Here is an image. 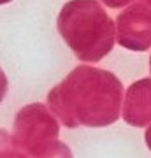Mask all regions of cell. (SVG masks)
I'll use <instances>...</instances> for the list:
<instances>
[{
	"instance_id": "obj_9",
	"label": "cell",
	"mask_w": 151,
	"mask_h": 158,
	"mask_svg": "<svg viewBox=\"0 0 151 158\" xmlns=\"http://www.w3.org/2000/svg\"><path fill=\"white\" fill-rule=\"evenodd\" d=\"M144 139H146V146L149 148V151H151V123H149V127L146 128V135H144Z\"/></svg>"
},
{
	"instance_id": "obj_12",
	"label": "cell",
	"mask_w": 151,
	"mask_h": 158,
	"mask_svg": "<svg viewBox=\"0 0 151 158\" xmlns=\"http://www.w3.org/2000/svg\"><path fill=\"white\" fill-rule=\"evenodd\" d=\"M149 70H151V56H149Z\"/></svg>"
},
{
	"instance_id": "obj_6",
	"label": "cell",
	"mask_w": 151,
	"mask_h": 158,
	"mask_svg": "<svg viewBox=\"0 0 151 158\" xmlns=\"http://www.w3.org/2000/svg\"><path fill=\"white\" fill-rule=\"evenodd\" d=\"M16 156V149L12 146L11 135L7 134L6 130H0V156Z\"/></svg>"
},
{
	"instance_id": "obj_3",
	"label": "cell",
	"mask_w": 151,
	"mask_h": 158,
	"mask_svg": "<svg viewBox=\"0 0 151 158\" xmlns=\"http://www.w3.org/2000/svg\"><path fill=\"white\" fill-rule=\"evenodd\" d=\"M58 134L60 127L53 111L44 104H30L18 111L11 141L21 156H70V149L58 141Z\"/></svg>"
},
{
	"instance_id": "obj_7",
	"label": "cell",
	"mask_w": 151,
	"mask_h": 158,
	"mask_svg": "<svg viewBox=\"0 0 151 158\" xmlns=\"http://www.w3.org/2000/svg\"><path fill=\"white\" fill-rule=\"evenodd\" d=\"M7 88H9V83H7V76L4 74V70L0 69V102L4 100V97L7 93Z\"/></svg>"
},
{
	"instance_id": "obj_5",
	"label": "cell",
	"mask_w": 151,
	"mask_h": 158,
	"mask_svg": "<svg viewBox=\"0 0 151 158\" xmlns=\"http://www.w3.org/2000/svg\"><path fill=\"white\" fill-rule=\"evenodd\" d=\"M121 116L128 125L137 128L151 123V79H139L128 86Z\"/></svg>"
},
{
	"instance_id": "obj_10",
	"label": "cell",
	"mask_w": 151,
	"mask_h": 158,
	"mask_svg": "<svg viewBox=\"0 0 151 158\" xmlns=\"http://www.w3.org/2000/svg\"><path fill=\"white\" fill-rule=\"evenodd\" d=\"M9 2H12V0H0V6H4V4H9Z\"/></svg>"
},
{
	"instance_id": "obj_1",
	"label": "cell",
	"mask_w": 151,
	"mask_h": 158,
	"mask_svg": "<svg viewBox=\"0 0 151 158\" xmlns=\"http://www.w3.org/2000/svg\"><path fill=\"white\" fill-rule=\"evenodd\" d=\"M123 85L109 70L79 65L48 93V104L67 128H100L120 118Z\"/></svg>"
},
{
	"instance_id": "obj_2",
	"label": "cell",
	"mask_w": 151,
	"mask_h": 158,
	"mask_svg": "<svg viewBox=\"0 0 151 158\" xmlns=\"http://www.w3.org/2000/svg\"><path fill=\"white\" fill-rule=\"evenodd\" d=\"M56 25L65 44L83 62L102 60L116 40L114 21L97 0H69Z\"/></svg>"
},
{
	"instance_id": "obj_8",
	"label": "cell",
	"mask_w": 151,
	"mask_h": 158,
	"mask_svg": "<svg viewBox=\"0 0 151 158\" xmlns=\"http://www.w3.org/2000/svg\"><path fill=\"white\" fill-rule=\"evenodd\" d=\"M102 4H106L107 7H111V9H120V7H125L128 6L132 0H100Z\"/></svg>"
},
{
	"instance_id": "obj_11",
	"label": "cell",
	"mask_w": 151,
	"mask_h": 158,
	"mask_svg": "<svg viewBox=\"0 0 151 158\" xmlns=\"http://www.w3.org/2000/svg\"><path fill=\"white\" fill-rule=\"evenodd\" d=\"M142 2H144V4H148V6L151 7V0H142Z\"/></svg>"
},
{
	"instance_id": "obj_4",
	"label": "cell",
	"mask_w": 151,
	"mask_h": 158,
	"mask_svg": "<svg viewBox=\"0 0 151 158\" xmlns=\"http://www.w3.org/2000/svg\"><path fill=\"white\" fill-rule=\"evenodd\" d=\"M118 44L130 51H146L151 48V7L134 4L116 18Z\"/></svg>"
}]
</instances>
